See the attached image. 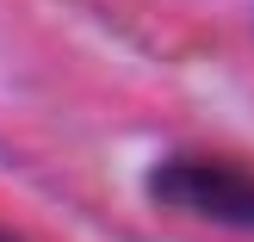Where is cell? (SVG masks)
<instances>
[{
  "label": "cell",
  "instance_id": "cell-1",
  "mask_svg": "<svg viewBox=\"0 0 254 242\" xmlns=\"http://www.w3.org/2000/svg\"><path fill=\"white\" fill-rule=\"evenodd\" d=\"M149 193L174 211H192L223 230H254V174L211 156H168L149 168Z\"/></svg>",
  "mask_w": 254,
  "mask_h": 242
},
{
  "label": "cell",
  "instance_id": "cell-2",
  "mask_svg": "<svg viewBox=\"0 0 254 242\" xmlns=\"http://www.w3.org/2000/svg\"><path fill=\"white\" fill-rule=\"evenodd\" d=\"M0 242H12V236H0Z\"/></svg>",
  "mask_w": 254,
  "mask_h": 242
}]
</instances>
